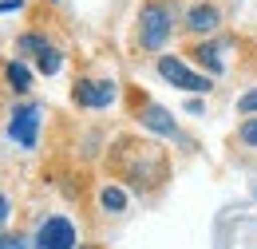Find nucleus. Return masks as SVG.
<instances>
[{
  "label": "nucleus",
  "instance_id": "1",
  "mask_svg": "<svg viewBox=\"0 0 257 249\" xmlns=\"http://www.w3.org/2000/svg\"><path fill=\"white\" fill-rule=\"evenodd\" d=\"M115 170L119 178L131 186L143 190H159L170 178V158L159 143H147V139H119L115 143Z\"/></svg>",
  "mask_w": 257,
  "mask_h": 249
},
{
  "label": "nucleus",
  "instance_id": "2",
  "mask_svg": "<svg viewBox=\"0 0 257 249\" xmlns=\"http://www.w3.org/2000/svg\"><path fill=\"white\" fill-rule=\"evenodd\" d=\"M178 28H182L178 0H143L139 4V16H135V44H139V52H162Z\"/></svg>",
  "mask_w": 257,
  "mask_h": 249
},
{
  "label": "nucleus",
  "instance_id": "3",
  "mask_svg": "<svg viewBox=\"0 0 257 249\" xmlns=\"http://www.w3.org/2000/svg\"><path fill=\"white\" fill-rule=\"evenodd\" d=\"M155 71H159L170 87H178V91H186V95H206V91H214V79H210L206 71L190 67V63H186V56H174V52H170V56H159V60H155Z\"/></svg>",
  "mask_w": 257,
  "mask_h": 249
},
{
  "label": "nucleus",
  "instance_id": "4",
  "mask_svg": "<svg viewBox=\"0 0 257 249\" xmlns=\"http://www.w3.org/2000/svg\"><path fill=\"white\" fill-rule=\"evenodd\" d=\"M119 99V83L115 79H95V75H79L71 83V103L83 107V111H107L111 103Z\"/></svg>",
  "mask_w": 257,
  "mask_h": 249
},
{
  "label": "nucleus",
  "instance_id": "5",
  "mask_svg": "<svg viewBox=\"0 0 257 249\" xmlns=\"http://www.w3.org/2000/svg\"><path fill=\"white\" fill-rule=\"evenodd\" d=\"M40 115H44V107L40 103H16L12 107V115H8V127H4V135H8V143H16L20 151H36V139H40Z\"/></svg>",
  "mask_w": 257,
  "mask_h": 249
},
{
  "label": "nucleus",
  "instance_id": "6",
  "mask_svg": "<svg viewBox=\"0 0 257 249\" xmlns=\"http://www.w3.org/2000/svg\"><path fill=\"white\" fill-rule=\"evenodd\" d=\"M237 48L233 36H210V40H194L186 48V60L198 63V71H206L210 79L214 75H225V52Z\"/></svg>",
  "mask_w": 257,
  "mask_h": 249
},
{
  "label": "nucleus",
  "instance_id": "7",
  "mask_svg": "<svg viewBox=\"0 0 257 249\" xmlns=\"http://www.w3.org/2000/svg\"><path fill=\"white\" fill-rule=\"evenodd\" d=\"M36 249H79V229L67 214H48V218L36 225Z\"/></svg>",
  "mask_w": 257,
  "mask_h": 249
},
{
  "label": "nucleus",
  "instance_id": "8",
  "mask_svg": "<svg viewBox=\"0 0 257 249\" xmlns=\"http://www.w3.org/2000/svg\"><path fill=\"white\" fill-rule=\"evenodd\" d=\"M222 24H225V16L214 0H194L190 8L182 12V32L190 40H210V36L222 32Z\"/></svg>",
  "mask_w": 257,
  "mask_h": 249
},
{
  "label": "nucleus",
  "instance_id": "9",
  "mask_svg": "<svg viewBox=\"0 0 257 249\" xmlns=\"http://www.w3.org/2000/svg\"><path fill=\"white\" fill-rule=\"evenodd\" d=\"M135 119H139V127H147V131H155V135H170V139H178V123H174V115H170L162 103H155L151 95H139V99H135Z\"/></svg>",
  "mask_w": 257,
  "mask_h": 249
},
{
  "label": "nucleus",
  "instance_id": "10",
  "mask_svg": "<svg viewBox=\"0 0 257 249\" xmlns=\"http://www.w3.org/2000/svg\"><path fill=\"white\" fill-rule=\"evenodd\" d=\"M0 71H4V83H8L16 95H28V91H32V67L20 60V56L4 60V67H0Z\"/></svg>",
  "mask_w": 257,
  "mask_h": 249
},
{
  "label": "nucleus",
  "instance_id": "11",
  "mask_svg": "<svg viewBox=\"0 0 257 249\" xmlns=\"http://www.w3.org/2000/svg\"><path fill=\"white\" fill-rule=\"evenodd\" d=\"M44 52H52V40H48L44 32H20V36H16V56H20V60L36 63Z\"/></svg>",
  "mask_w": 257,
  "mask_h": 249
},
{
  "label": "nucleus",
  "instance_id": "12",
  "mask_svg": "<svg viewBox=\"0 0 257 249\" xmlns=\"http://www.w3.org/2000/svg\"><path fill=\"white\" fill-rule=\"evenodd\" d=\"M127 190L119 186V182H103L99 186V210H107V214H123L127 210Z\"/></svg>",
  "mask_w": 257,
  "mask_h": 249
},
{
  "label": "nucleus",
  "instance_id": "13",
  "mask_svg": "<svg viewBox=\"0 0 257 249\" xmlns=\"http://www.w3.org/2000/svg\"><path fill=\"white\" fill-rule=\"evenodd\" d=\"M60 67H64V52H60V48H52V52H44V56L36 60V71H40L44 79H48V75H56Z\"/></svg>",
  "mask_w": 257,
  "mask_h": 249
},
{
  "label": "nucleus",
  "instance_id": "14",
  "mask_svg": "<svg viewBox=\"0 0 257 249\" xmlns=\"http://www.w3.org/2000/svg\"><path fill=\"white\" fill-rule=\"evenodd\" d=\"M0 249H32V241L16 229H0Z\"/></svg>",
  "mask_w": 257,
  "mask_h": 249
},
{
  "label": "nucleus",
  "instance_id": "15",
  "mask_svg": "<svg viewBox=\"0 0 257 249\" xmlns=\"http://www.w3.org/2000/svg\"><path fill=\"white\" fill-rule=\"evenodd\" d=\"M237 139H241L245 147H253V151H257V115L241 119V127H237Z\"/></svg>",
  "mask_w": 257,
  "mask_h": 249
},
{
  "label": "nucleus",
  "instance_id": "16",
  "mask_svg": "<svg viewBox=\"0 0 257 249\" xmlns=\"http://www.w3.org/2000/svg\"><path fill=\"white\" fill-rule=\"evenodd\" d=\"M237 115L241 119H249V115H257V87H249V91L237 99Z\"/></svg>",
  "mask_w": 257,
  "mask_h": 249
},
{
  "label": "nucleus",
  "instance_id": "17",
  "mask_svg": "<svg viewBox=\"0 0 257 249\" xmlns=\"http://www.w3.org/2000/svg\"><path fill=\"white\" fill-rule=\"evenodd\" d=\"M12 214H16V202H12V194H8V190H0V229H8Z\"/></svg>",
  "mask_w": 257,
  "mask_h": 249
},
{
  "label": "nucleus",
  "instance_id": "18",
  "mask_svg": "<svg viewBox=\"0 0 257 249\" xmlns=\"http://www.w3.org/2000/svg\"><path fill=\"white\" fill-rule=\"evenodd\" d=\"M24 0H0V12H20Z\"/></svg>",
  "mask_w": 257,
  "mask_h": 249
},
{
  "label": "nucleus",
  "instance_id": "19",
  "mask_svg": "<svg viewBox=\"0 0 257 249\" xmlns=\"http://www.w3.org/2000/svg\"><path fill=\"white\" fill-rule=\"evenodd\" d=\"M186 111H190V115H206V103H202V99H190Z\"/></svg>",
  "mask_w": 257,
  "mask_h": 249
},
{
  "label": "nucleus",
  "instance_id": "20",
  "mask_svg": "<svg viewBox=\"0 0 257 249\" xmlns=\"http://www.w3.org/2000/svg\"><path fill=\"white\" fill-rule=\"evenodd\" d=\"M52 4H60V0H52Z\"/></svg>",
  "mask_w": 257,
  "mask_h": 249
}]
</instances>
